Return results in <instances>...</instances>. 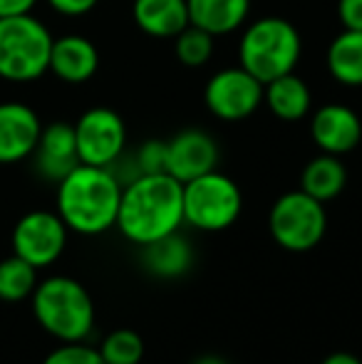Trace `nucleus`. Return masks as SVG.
Instances as JSON below:
<instances>
[{"instance_id":"obj_1","label":"nucleus","mask_w":362,"mask_h":364,"mask_svg":"<svg viewBox=\"0 0 362 364\" xmlns=\"http://www.w3.org/2000/svg\"><path fill=\"white\" fill-rule=\"evenodd\" d=\"M183 223V183L169 173H142L122 186L117 228L142 245L179 230Z\"/></svg>"},{"instance_id":"obj_2","label":"nucleus","mask_w":362,"mask_h":364,"mask_svg":"<svg viewBox=\"0 0 362 364\" xmlns=\"http://www.w3.org/2000/svg\"><path fill=\"white\" fill-rule=\"evenodd\" d=\"M122 183L107 166L78 164L58 181V216L68 230L80 235H100L117 223Z\"/></svg>"},{"instance_id":"obj_3","label":"nucleus","mask_w":362,"mask_h":364,"mask_svg":"<svg viewBox=\"0 0 362 364\" xmlns=\"http://www.w3.org/2000/svg\"><path fill=\"white\" fill-rule=\"evenodd\" d=\"M33 312L40 327L63 342H82L95 327V302L87 288L65 275L35 285Z\"/></svg>"},{"instance_id":"obj_4","label":"nucleus","mask_w":362,"mask_h":364,"mask_svg":"<svg viewBox=\"0 0 362 364\" xmlns=\"http://www.w3.org/2000/svg\"><path fill=\"white\" fill-rule=\"evenodd\" d=\"M300 33L285 18H258L241 35L238 65L256 80L266 82L295 73L300 60Z\"/></svg>"},{"instance_id":"obj_5","label":"nucleus","mask_w":362,"mask_h":364,"mask_svg":"<svg viewBox=\"0 0 362 364\" xmlns=\"http://www.w3.org/2000/svg\"><path fill=\"white\" fill-rule=\"evenodd\" d=\"M53 35L33 13L0 18V80L35 82L50 70Z\"/></svg>"},{"instance_id":"obj_6","label":"nucleus","mask_w":362,"mask_h":364,"mask_svg":"<svg viewBox=\"0 0 362 364\" xmlns=\"http://www.w3.org/2000/svg\"><path fill=\"white\" fill-rule=\"evenodd\" d=\"M243 211L238 183L221 171H208L183 183V223L198 230H226Z\"/></svg>"},{"instance_id":"obj_7","label":"nucleus","mask_w":362,"mask_h":364,"mask_svg":"<svg viewBox=\"0 0 362 364\" xmlns=\"http://www.w3.org/2000/svg\"><path fill=\"white\" fill-rule=\"evenodd\" d=\"M268 228H271L273 240L283 250L290 253H308L328 230V213L325 203L315 201L305 191H288L275 198L271 216H268Z\"/></svg>"},{"instance_id":"obj_8","label":"nucleus","mask_w":362,"mask_h":364,"mask_svg":"<svg viewBox=\"0 0 362 364\" xmlns=\"http://www.w3.org/2000/svg\"><path fill=\"white\" fill-rule=\"evenodd\" d=\"M80 164L112 168L127 149V124L110 107H92L75 122Z\"/></svg>"},{"instance_id":"obj_9","label":"nucleus","mask_w":362,"mask_h":364,"mask_svg":"<svg viewBox=\"0 0 362 364\" xmlns=\"http://www.w3.org/2000/svg\"><path fill=\"white\" fill-rule=\"evenodd\" d=\"M203 105L216 119L241 122L263 105V82L241 65L218 70L203 87Z\"/></svg>"},{"instance_id":"obj_10","label":"nucleus","mask_w":362,"mask_h":364,"mask_svg":"<svg viewBox=\"0 0 362 364\" xmlns=\"http://www.w3.org/2000/svg\"><path fill=\"white\" fill-rule=\"evenodd\" d=\"M68 245V225L53 211H30L13 228V253L35 268L53 265Z\"/></svg>"},{"instance_id":"obj_11","label":"nucleus","mask_w":362,"mask_h":364,"mask_svg":"<svg viewBox=\"0 0 362 364\" xmlns=\"http://www.w3.org/2000/svg\"><path fill=\"white\" fill-rule=\"evenodd\" d=\"M218 164V144L203 129H181L166 141V173L186 183L213 171Z\"/></svg>"},{"instance_id":"obj_12","label":"nucleus","mask_w":362,"mask_h":364,"mask_svg":"<svg viewBox=\"0 0 362 364\" xmlns=\"http://www.w3.org/2000/svg\"><path fill=\"white\" fill-rule=\"evenodd\" d=\"M43 122L25 102H0V164H18L30 159L38 146Z\"/></svg>"},{"instance_id":"obj_13","label":"nucleus","mask_w":362,"mask_h":364,"mask_svg":"<svg viewBox=\"0 0 362 364\" xmlns=\"http://www.w3.org/2000/svg\"><path fill=\"white\" fill-rule=\"evenodd\" d=\"M310 136L320 151L343 156L362 141V122L350 107L323 105L310 119Z\"/></svg>"},{"instance_id":"obj_14","label":"nucleus","mask_w":362,"mask_h":364,"mask_svg":"<svg viewBox=\"0 0 362 364\" xmlns=\"http://www.w3.org/2000/svg\"><path fill=\"white\" fill-rule=\"evenodd\" d=\"M35 168L48 181H63L70 171L80 164L78 141H75V127L68 122H53L43 127L38 146L33 151Z\"/></svg>"},{"instance_id":"obj_15","label":"nucleus","mask_w":362,"mask_h":364,"mask_svg":"<svg viewBox=\"0 0 362 364\" xmlns=\"http://www.w3.org/2000/svg\"><path fill=\"white\" fill-rule=\"evenodd\" d=\"M97 68H100V53L85 35H63L53 40L48 73H53L58 80L68 85H82L95 77Z\"/></svg>"},{"instance_id":"obj_16","label":"nucleus","mask_w":362,"mask_h":364,"mask_svg":"<svg viewBox=\"0 0 362 364\" xmlns=\"http://www.w3.org/2000/svg\"><path fill=\"white\" fill-rule=\"evenodd\" d=\"M132 18L149 38L174 40L188 25L186 0H134Z\"/></svg>"},{"instance_id":"obj_17","label":"nucleus","mask_w":362,"mask_h":364,"mask_svg":"<svg viewBox=\"0 0 362 364\" xmlns=\"http://www.w3.org/2000/svg\"><path fill=\"white\" fill-rule=\"evenodd\" d=\"M191 260H193L191 243L183 238L179 230L142 245V263L156 278H164V280L181 278L191 268Z\"/></svg>"},{"instance_id":"obj_18","label":"nucleus","mask_w":362,"mask_h":364,"mask_svg":"<svg viewBox=\"0 0 362 364\" xmlns=\"http://www.w3.org/2000/svg\"><path fill=\"white\" fill-rule=\"evenodd\" d=\"M188 23L216 35L238 30L248 18L251 0H186Z\"/></svg>"},{"instance_id":"obj_19","label":"nucleus","mask_w":362,"mask_h":364,"mask_svg":"<svg viewBox=\"0 0 362 364\" xmlns=\"http://www.w3.org/2000/svg\"><path fill=\"white\" fill-rule=\"evenodd\" d=\"M345 183H348V168H345L343 159L335 154L320 151L318 156L305 164L303 173H300V191H305L320 203L338 198L345 191Z\"/></svg>"},{"instance_id":"obj_20","label":"nucleus","mask_w":362,"mask_h":364,"mask_svg":"<svg viewBox=\"0 0 362 364\" xmlns=\"http://www.w3.org/2000/svg\"><path fill=\"white\" fill-rule=\"evenodd\" d=\"M263 102L280 122H300L310 112V90L295 73L280 75L263 85Z\"/></svg>"},{"instance_id":"obj_21","label":"nucleus","mask_w":362,"mask_h":364,"mask_svg":"<svg viewBox=\"0 0 362 364\" xmlns=\"http://www.w3.org/2000/svg\"><path fill=\"white\" fill-rule=\"evenodd\" d=\"M328 73L345 87H362V30H345L335 35L328 48Z\"/></svg>"},{"instance_id":"obj_22","label":"nucleus","mask_w":362,"mask_h":364,"mask_svg":"<svg viewBox=\"0 0 362 364\" xmlns=\"http://www.w3.org/2000/svg\"><path fill=\"white\" fill-rule=\"evenodd\" d=\"M35 285H38V268L28 260L13 253V258H5L0 263V300L20 302L33 295Z\"/></svg>"},{"instance_id":"obj_23","label":"nucleus","mask_w":362,"mask_h":364,"mask_svg":"<svg viewBox=\"0 0 362 364\" xmlns=\"http://www.w3.org/2000/svg\"><path fill=\"white\" fill-rule=\"evenodd\" d=\"M174 55L183 68H203L213 55V35L188 23L174 38Z\"/></svg>"},{"instance_id":"obj_24","label":"nucleus","mask_w":362,"mask_h":364,"mask_svg":"<svg viewBox=\"0 0 362 364\" xmlns=\"http://www.w3.org/2000/svg\"><path fill=\"white\" fill-rule=\"evenodd\" d=\"M100 355L107 364H139L144 360V340L134 330H115L105 337Z\"/></svg>"},{"instance_id":"obj_25","label":"nucleus","mask_w":362,"mask_h":364,"mask_svg":"<svg viewBox=\"0 0 362 364\" xmlns=\"http://www.w3.org/2000/svg\"><path fill=\"white\" fill-rule=\"evenodd\" d=\"M142 173H166V141L149 139L134 154V178Z\"/></svg>"},{"instance_id":"obj_26","label":"nucleus","mask_w":362,"mask_h":364,"mask_svg":"<svg viewBox=\"0 0 362 364\" xmlns=\"http://www.w3.org/2000/svg\"><path fill=\"white\" fill-rule=\"evenodd\" d=\"M43 364H107V362L102 360L100 350H92V347L82 345V342H65L63 347L50 352Z\"/></svg>"},{"instance_id":"obj_27","label":"nucleus","mask_w":362,"mask_h":364,"mask_svg":"<svg viewBox=\"0 0 362 364\" xmlns=\"http://www.w3.org/2000/svg\"><path fill=\"white\" fill-rule=\"evenodd\" d=\"M338 18L345 30H362V0H338Z\"/></svg>"},{"instance_id":"obj_28","label":"nucleus","mask_w":362,"mask_h":364,"mask_svg":"<svg viewBox=\"0 0 362 364\" xmlns=\"http://www.w3.org/2000/svg\"><path fill=\"white\" fill-rule=\"evenodd\" d=\"M48 3L55 13L65 15V18H80V15H87L90 10H95L100 0H48Z\"/></svg>"},{"instance_id":"obj_29","label":"nucleus","mask_w":362,"mask_h":364,"mask_svg":"<svg viewBox=\"0 0 362 364\" xmlns=\"http://www.w3.org/2000/svg\"><path fill=\"white\" fill-rule=\"evenodd\" d=\"M38 0H0V18H15V15H28Z\"/></svg>"},{"instance_id":"obj_30","label":"nucleus","mask_w":362,"mask_h":364,"mask_svg":"<svg viewBox=\"0 0 362 364\" xmlns=\"http://www.w3.org/2000/svg\"><path fill=\"white\" fill-rule=\"evenodd\" d=\"M320 364H362V360L355 357L353 352H333V355H328Z\"/></svg>"},{"instance_id":"obj_31","label":"nucleus","mask_w":362,"mask_h":364,"mask_svg":"<svg viewBox=\"0 0 362 364\" xmlns=\"http://www.w3.org/2000/svg\"><path fill=\"white\" fill-rule=\"evenodd\" d=\"M191 364H228V362L218 355H201V357H196Z\"/></svg>"}]
</instances>
